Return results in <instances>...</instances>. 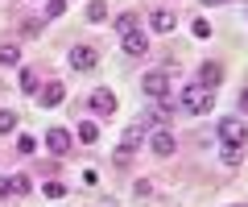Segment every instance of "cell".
Segmentation results:
<instances>
[{
	"label": "cell",
	"instance_id": "9c48e42d",
	"mask_svg": "<svg viewBox=\"0 0 248 207\" xmlns=\"http://www.w3.org/2000/svg\"><path fill=\"white\" fill-rule=\"evenodd\" d=\"M141 137H145V120H141V125H128V128H124V141H120V149H124V153H133L137 145H141Z\"/></svg>",
	"mask_w": 248,
	"mask_h": 207
},
{
	"label": "cell",
	"instance_id": "484cf974",
	"mask_svg": "<svg viewBox=\"0 0 248 207\" xmlns=\"http://www.w3.org/2000/svg\"><path fill=\"white\" fill-rule=\"evenodd\" d=\"M4 195H13V187H9V178H0V199Z\"/></svg>",
	"mask_w": 248,
	"mask_h": 207
},
{
	"label": "cell",
	"instance_id": "6da1fadb",
	"mask_svg": "<svg viewBox=\"0 0 248 207\" xmlns=\"http://www.w3.org/2000/svg\"><path fill=\"white\" fill-rule=\"evenodd\" d=\"M215 87H203V83H190V87L182 91V108L190 112V116H203V112H211V104H215V96H211Z\"/></svg>",
	"mask_w": 248,
	"mask_h": 207
},
{
	"label": "cell",
	"instance_id": "cb8c5ba5",
	"mask_svg": "<svg viewBox=\"0 0 248 207\" xmlns=\"http://www.w3.org/2000/svg\"><path fill=\"white\" fill-rule=\"evenodd\" d=\"M17 149H21V153H33V149H37V141H33V137H21Z\"/></svg>",
	"mask_w": 248,
	"mask_h": 207
},
{
	"label": "cell",
	"instance_id": "44dd1931",
	"mask_svg": "<svg viewBox=\"0 0 248 207\" xmlns=\"http://www.w3.org/2000/svg\"><path fill=\"white\" fill-rule=\"evenodd\" d=\"M42 195H46V199H62V195H66V187H62V182H46Z\"/></svg>",
	"mask_w": 248,
	"mask_h": 207
},
{
	"label": "cell",
	"instance_id": "2e32d148",
	"mask_svg": "<svg viewBox=\"0 0 248 207\" xmlns=\"http://www.w3.org/2000/svg\"><path fill=\"white\" fill-rule=\"evenodd\" d=\"M21 87H25L29 96H37V71H33V66H25V71H21Z\"/></svg>",
	"mask_w": 248,
	"mask_h": 207
},
{
	"label": "cell",
	"instance_id": "8fae6325",
	"mask_svg": "<svg viewBox=\"0 0 248 207\" xmlns=\"http://www.w3.org/2000/svg\"><path fill=\"white\" fill-rule=\"evenodd\" d=\"M153 153H157V158H170V153H174V133H166V128L153 133Z\"/></svg>",
	"mask_w": 248,
	"mask_h": 207
},
{
	"label": "cell",
	"instance_id": "277c9868",
	"mask_svg": "<svg viewBox=\"0 0 248 207\" xmlns=\"http://www.w3.org/2000/svg\"><path fill=\"white\" fill-rule=\"evenodd\" d=\"M71 66H75V71H95V66H99L95 46H75V50H71Z\"/></svg>",
	"mask_w": 248,
	"mask_h": 207
},
{
	"label": "cell",
	"instance_id": "3957f363",
	"mask_svg": "<svg viewBox=\"0 0 248 207\" xmlns=\"http://www.w3.org/2000/svg\"><path fill=\"white\" fill-rule=\"evenodd\" d=\"M219 137L228 145H244L248 128H244V120H240V116H228V120H219Z\"/></svg>",
	"mask_w": 248,
	"mask_h": 207
},
{
	"label": "cell",
	"instance_id": "8992f818",
	"mask_svg": "<svg viewBox=\"0 0 248 207\" xmlns=\"http://www.w3.org/2000/svg\"><path fill=\"white\" fill-rule=\"evenodd\" d=\"M62 99H66V87H62L58 79H54V83H46V87H42V108H58Z\"/></svg>",
	"mask_w": 248,
	"mask_h": 207
},
{
	"label": "cell",
	"instance_id": "d4e9b609",
	"mask_svg": "<svg viewBox=\"0 0 248 207\" xmlns=\"http://www.w3.org/2000/svg\"><path fill=\"white\" fill-rule=\"evenodd\" d=\"M195 37H211V25L207 21H195Z\"/></svg>",
	"mask_w": 248,
	"mask_h": 207
},
{
	"label": "cell",
	"instance_id": "9a60e30c",
	"mask_svg": "<svg viewBox=\"0 0 248 207\" xmlns=\"http://www.w3.org/2000/svg\"><path fill=\"white\" fill-rule=\"evenodd\" d=\"M240 158H244V149H240V145H228V141H223V166H240Z\"/></svg>",
	"mask_w": 248,
	"mask_h": 207
},
{
	"label": "cell",
	"instance_id": "4316f807",
	"mask_svg": "<svg viewBox=\"0 0 248 207\" xmlns=\"http://www.w3.org/2000/svg\"><path fill=\"white\" fill-rule=\"evenodd\" d=\"M240 108H244V112H248V87H244V91H240Z\"/></svg>",
	"mask_w": 248,
	"mask_h": 207
},
{
	"label": "cell",
	"instance_id": "ba28073f",
	"mask_svg": "<svg viewBox=\"0 0 248 207\" xmlns=\"http://www.w3.org/2000/svg\"><path fill=\"white\" fill-rule=\"evenodd\" d=\"M149 25L157 29V33H174L178 17H174V13H170V9H157V13H153V17H149Z\"/></svg>",
	"mask_w": 248,
	"mask_h": 207
},
{
	"label": "cell",
	"instance_id": "7402d4cb",
	"mask_svg": "<svg viewBox=\"0 0 248 207\" xmlns=\"http://www.w3.org/2000/svg\"><path fill=\"white\" fill-rule=\"evenodd\" d=\"M13 128H17V116H13V112H0V133L9 137Z\"/></svg>",
	"mask_w": 248,
	"mask_h": 207
},
{
	"label": "cell",
	"instance_id": "7a4b0ae2",
	"mask_svg": "<svg viewBox=\"0 0 248 207\" xmlns=\"http://www.w3.org/2000/svg\"><path fill=\"white\" fill-rule=\"evenodd\" d=\"M141 91H145V96H153V99L170 96V75H166V71H149V75L141 79Z\"/></svg>",
	"mask_w": 248,
	"mask_h": 207
},
{
	"label": "cell",
	"instance_id": "30bf717a",
	"mask_svg": "<svg viewBox=\"0 0 248 207\" xmlns=\"http://www.w3.org/2000/svg\"><path fill=\"white\" fill-rule=\"evenodd\" d=\"M124 50H128L133 58H141L145 50H149V42H145V33H137V29H133V33H124Z\"/></svg>",
	"mask_w": 248,
	"mask_h": 207
},
{
	"label": "cell",
	"instance_id": "52a82bcc",
	"mask_svg": "<svg viewBox=\"0 0 248 207\" xmlns=\"http://www.w3.org/2000/svg\"><path fill=\"white\" fill-rule=\"evenodd\" d=\"M46 145H50L54 153H66L71 149V133H66V128H46Z\"/></svg>",
	"mask_w": 248,
	"mask_h": 207
},
{
	"label": "cell",
	"instance_id": "5b68a950",
	"mask_svg": "<svg viewBox=\"0 0 248 207\" xmlns=\"http://www.w3.org/2000/svg\"><path fill=\"white\" fill-rule=\"evenodd\" d=\"M91 112H95V116H112L116 112V96L108 87H95L91 91Z\"/></svg>",
	"mask_w": 248,
	"mask_h": 207
},
{
	"label": "cell",
	"instance_id": "83f0119b",
	"mask_svg": "<svg viewBox=\"0 0 248 207\" xmlns=\"http://www.w3.org/2000/svg\"><path fill=\"white\" fill-rule=\"evenodd\" d=\"M203 4H228V0H203Z\"/></svg>",
	"mask_w": 248,
	"mask_h": 207
},
{
	"label": "cell",
	"instance_id": "d6986e66",
	"mask_svg": "<svg viewBox=\"0 0 248 207\" xmlns=\"http://www.w3.org/2000/svg\"><path fill=\"white\" fill-rule=\"evenodd\" d=\"M116 29H120V33H133V29H137V13H124V17H116Z\"/></svg>",
	"mask_w": 248,
	"mask_h": 207
},
{
	"label": "cell",
	"instance_id": "7c38bea8",
	"mask_svg": "<svg viewBox=\"0 0 248 207\" xmlns=\"http://www.w3.org/2000/svg\"><path fill=\"white\" fill-rule=\"evenodd\" d=\"M219 79H223L219 63H203V71H199V83H203V87H219Z\"/></svg>",
	"mask_w": 248,
	"mask_h": 207
},
{
	"label": "cell",
	"instance_id": "ac0fdd59",
	"mask_svg": "<svg viewBox=\"0 0 248 207\" xmlns=\"http://www.w3.org/2000/svg\"><path fill=\"white\" fill-rule=\"evenodd\" d=\"M108 17V4H104V0H91V4H87V21H104Z\"/></svg>",
	"mask_w": 248,
	"mask_h": 207
},
{
	"label": "cell",
	"instance_id": "5bb4252c",
	"mask_svg": "<svg viewBox=\"0 0 248 207\" xmlns=\"http://www.w3.org/2000/svg\"><path fill=\"white\" fill-rule=\"evenodd\" d=\"M79 141H83V145H95V141H99V128H95V120L79 125Z\"/></svg>",
	"mask_w": 248,
	"mask_h": 207
},
{
	"label": "cell",
	"instance_id": "ffe728a7",
	"mask_svg": "<svg viewBox=\"0 0 248 207\" xmlns=\"http://www.w3.org/2000/svg\"><path fill=\"white\" fill-rule=\"evenodd\" d=\"M9 187H13V195H29V178H25V174H17V178H9Z\"/></svg>",
	"mask_w": 248,
	"mask_h": 207
},
{
	"label": "cell",
	"instance_id": "603a6c76",
	"mask_svg": "<svg viewBox=\"0 0 248 207\" xmlns=\"http://www.w3.org/2000/svg\"><path fill=\"white\" fill-rule=\"evenodd\" d=\"M46 13H50V17H62V13H66V0H50V9H46Z\"/></svg>",
	"mask_w": 248,
	"mask_h": 207
},
{
	"label": "cell",
	"instance_id": "e0dca14e",
	"mask_svg": "<svg viewBox=\"0 0 248 207\" xmlns=\"http://www.w3.org/2000/svg\"><path fill=\"white\" fill-rule=\"evenodd\" d=\"M17 58H21V50H17L13 42H4V46H0V63H4V66H13Z\"/></svg>",
	"mask_w": 248,
	"mask_h": 207
},
{
	"label": "cell",
	"instance_id": "4fadbf2b",
	"mask_svg": "<svg viewBox=\"0 0 248 207\" xmlns=\"http://www.w3.org/2000/svg\"><path fill=\"white\" fill-rule=\"evenodd\" d=\"M170 112H174V99H170V96H161L157 104H153V108H149V116H153V120H166Z\"/></svg>",
	"mask_w": 248,
	"mask_h": 207
}]
</instances>
